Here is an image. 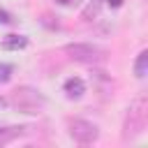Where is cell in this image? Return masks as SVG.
Returning a JSON list of instances; mask_svg holds the SVG:
<instances>
[{"label":"cell","mask_w":148,"mask_h":148,"mask_svg":"<svg viewBox=\"0 0 148 148\" xmlns=\"http://www.w3.org/2000/svg\"><path fill=\"white\" fill-rule=\"evenodd\" d=\"M25 130H28V127H23V125H7V127H0V146H7V143H12L14 139L23 136Z\"/></svg>","instance_id":"8992f818"},{"label":"cell","mask_w":148,"mask_h":148,"mask_svg":"<svg viewBox=\"0 0 148 148\" xmlns=\"http://www.w3.org/2000/svg\"><path fill=\"white\" fill-rule=\"evenodd\" d=\"M134 74H136V79H146V74H148V51L146 49L134 60Z\"/></svg>","instance_id":"ba28073f"},{"label":"cell","mask_w":148,"mask_h":148,"mask_svg":"<svg viewBox=\"0 0 148 148\" xmlns=\"http://www.w3.org/2000/svg\"><path fill=\"white\" fill-rule=\"evenodd\" d=\"M65 53L83 65H99L106 60V49L97 46V44H88V42H74V44H65Z\"/></svg>","instance_id":"3957f363"},{"label":"cell","mask_w":148,"mask_h":148,"mask_svg":"<svg viewBox=\"0 0 148 148\" xmlns=\"http://www.w3.org/2000/svg\"><path fill=\"white\" fill-rule=\"evenodd\" d=\"M28 46V37L25 35H7L2 39V49L5 51H21Z\"/></svg>","instance_id":"52a82bcc"},{"label":"cell","mask_w":148,"mask_h":148,"mask_svg":"<svg viewBox=\"0 0 148 148\" xmlns=\"http://www.w3.org/2000/svg\"><path fill=\"white\" fill-rule=\"evenodd\" d=\"M69 136L76 141V143H92V141H97V136H99V127L95 125V123H90V120H83V118H74V120H69Z\"/></svg>","instance_id":"277c9868"},{"label":"cell","mask_w":148,"mask_h":148,"mask_svg":"<svg viewBox=\"0 0 148 148\" xmlns=\"http://www.w3.org/2000/svg\"><path fill=\"white\" fill-rule=\"evenodd\" d=\"M7 104L14 106L21 113H39L46 106V97L32 86H18V88H14L9 92Z\"/></svg>","instance_id":"7a4b0ae2"},{"label":"cell","mask_w":148,"mask_h":148,"mask_svg":"<svg viewBox=\"0 0 148 148\" xmlns=\"http://www.w3.org/2000/svg\"><path fill=\"white\" fill-rule=\"evenodd\" d=\"M62 90H65V95H67L69 99H79V97H83V92H86V83H83V79L72 76V79L65 81Z\"/></svg>","instance_id":"5b68a950"},{"label":"cell","mask_w":148,"mask_h":148,"mask_svg":"<svg viewBox=\"0 0 148 148\" xmlns=\"http://www.w3.org/2000/svg\"><path fill=\"white\" fill-rule=\"evenodd\" d=\"M123 2H125V0H106V5H109V7H113V9L123 7Z\"/></svg>","instance_id":"4fadbf2b"},{"label":"cell","mask_w":148,"mask_h":148,"mask_svg":"<svg viewBox=\"0 0 148 148\" xmlns=\"http://www.w3.org/2000/svg\"><path fill=\"white\" fill-rule=\"evenodd\" d=\"M12 72H14V67H12L9 62H0V86L12 79Z\"/></svg>","instance_id":"30bf717a"},{"label":"cell","mask_w":148,"mask_h":148,"mask_svg":"<svg viewBox=\"0 0 148 148\" xmlns=\"http://www.w3.org/2000/svg\"><path fill=\"white\" fill-rule=\"evenodd\" d=\"M58 5H62V7H74V5H79V0H56Z\"/></svg>","instance_id":"7c38bea8"},{"label":"cell","mask_w":148,"mask_h":148,"mask_svg":"<svg viewBox=\"0 0 148 148\" xmlns=\"http://www.w3.org/2000/svg\"><path fill=\"white\" fill-rule=\"evenodd\" d=\"M146 120H148V99H146V95H139L127 106L125 123H123V139L125 141L136 139L146 130Z\"/></svg>","instance_id":"6da1fadb"},{"label":"cell","mask_w":148,"mask_h":148,"mask_svg":"<svg viewBox=\"0 0 148 148\" xmlns=\"http://www.w3.org/2000/svg\"><path fill=\"white\" fill-rule=\"evenodd\" d=\"M12 21H14V18H12L5 9H0V23H12Z\"/></svg>","instance_id":"8fae6325"},{"label":"cell","mask_w":148,"mask_h":148,"mask_svg":"<svg viewBox=\"0 0 148 148\" xmlns=\"http://www.w3.org/2000/svg\"><path fill=\"white\" fill-rule=\"evenodd\" d=\"M99 7H102L99 0H90L88 7L83 9V21H92V18H97V16H99Z\"/></svg>","instance_id":"9c48e42d"}]
</instances>
